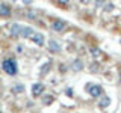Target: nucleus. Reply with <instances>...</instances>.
<instances>
[{
	"label": "nucleus",
	"instance_id": "nucleus-1",
	"mask_svg": "<svg viewBox=\"0 0 121 113\" xmlns=\"http://www.w3.org/2000/svg\"><path fill=\"white\" fill-rule=\"evenodd\" d=\"M2 68H3V71H5L6 74H9V75H15V74H17V63H15L12 59L3 60Z\"/></svg>",
	"mask_w": 121,
	"mask_h": 113
},
{
	"label": "nucleus",
	"instance_id": "nucleus-2",
	"mask_svg": "<svg viewBox=\"0 0 121 113\" xmlns=\"http://www.w3.org/2000/svg\"><path fill=\"white\" fill-rule=\"evenodd\" d=\"M88 92H89V95H91V97L97 98V97H100L101 93H103V89H101L98 85H91L89 88H88Z\"/></svg>",
	"mask_w": 121,
	"mask_h": 113
},
{
	"label": "nucleus",
	"instance_id": "nucleus-3",
	"mask_svg": "<svg viewBox=\"0 0 121 113\" xmlns=\"http://www.w3.org/2000/svg\"><path fill=\"white\" fill-rule=\"evenodd\" d=\"M30 39L33 41V42H35L36 45H44V35L43 33H39V32H33V35L30 36Z\"/></svg>",
	"mask_w": 121,
	"mask_h": 113
},
{
	"label": "nucleus",
	"instance_id": "nucleus-4",
	"mask_svg": "<svg viewBox=\"0 0 121 113\" xmlns=\"http://www.w3.org/2000/svg\"><path fill=\"white\" fill-rule=\"evenodd\" d=\"M65 21H62V20H55L52 23V29L55 30V32H62L64 29H65Z\"/></svg>",
	"mask_w": 121,
	"mask_h": 113
},
{
	"label": "nucleus",
	"instance_id": "nucleus-5",
	"mask_svg": "<svg viewBox=\"0 0 121 113\" xmlns=\"http://www.w3.org/2000/svg\"><path fill=\"white\" fill-rule=\"evenodd\" d=\"M44 90V85H41V83H35V85L32 86V93L33 97H38L41 92Z\"/></svg>",
	"mask_w": 121,
	"mask_h": 113
},
{
	"label": "nucleus",
	"instance_id": "nucleus-6",
	"mask_svg": "<svg viewBox=\"0 0 121 113\" xmlns=\"http://www.w3.org/2000/svg\"><path fill=\"white\" fill-rule=\"evenodd\" d=\"M48 51L50 53H59L60 51V45L56 41H50L48 42Z\"/></svg>",
	"mask_w": 121,
	"mask_h": 113
},
{
	"label": "nucleus",
	"instance_id": "nucleus-7",
	"mask_svg": "<svg viewBox=\"0 0 121 113\" xmlns=\"http://www.w3.org/2000/svg\"><path fill=\"white\" fill-rule=\"evenodd\" d=\"M9 15H11V8L8 5H0V17L8 18Z\"/></svg>",
	"mask_w": 121,
	"mask_h": 113
},
{
	"label": "nucleus",
	"instance_id": "nucleus-8",
	"mask_svg": "<svg viewBox=\"0 0 121 113\" xmlns=\"http://www.w3.org/2000/svg\"><path fill=\"white\" fill-rule=\"evenodd\" d=\"M32 35H33V29L32 27H21V32H20L21 38H30Z\"/></svg>",
	"mask_w": 121,
	"mask_h": 113
},
{
	"label": "nucleus",
	"instance_id": "nucleus-9",
	"mask_svg": "<svg viewBox=\"0 0 121 113\" xmlns=\"http://www.w3.org/2000/svg\"><path fill=\"white\" fill-rule=\"evenodd\" d=\"M20 32H21V26L20 24H12L11 26V35L12 36H20Z\"/></svg>",
	"mask_w": 121,
	"mask_h": 113
},
{
	"label": "nucleus",
	"instance_id": "nucleus-10",
	"mask_svg": "<svg viewBox=\"0 0 121 113\" xmlns=\"http://www.w3.org/2000/svg\"><path fill=\"white\" fill-rule=\"evenodd\" d=\"M109 104H111V98H109V97H101L100 101H98V105H100L101 109H106Z\"/></svg>",
	"mask_w": 121,
	"mask_h": 113
},
{
	"label": "nucleus",
	"instance_id": "nucleus-11",
	"mask_svg": "<svg viewBox=\"0 0 121 113\" xmlns=\"http://www.w3.org/2000/svg\"><path fill=\"white\" fill-rule=\"evenodd\" d=\"M82 68H83V63L80 62V60H76V62L73 63V69L74 71H80Z\"/></svg>",
	"mask_w": 121,
	"mask_h": 113
},
{
	"label": "nucleus",
	"instance_id": "nucleus-12",
	"mask_svg": "<svg viewBox=\"0 0 121 113\" xmlns=\"http://www.w3.org/2000/svg\"><path fill=\"white\" fill-rule=\"evenodd\" d=\"M89 51H91V54H92L94 57H100V56H101V51L98 50V48H91Z\"/></svg>",
	"mask_w": 121,
	"mask_h": 113
},
{
	"label": "nucleus",
	"instance_id": "nucleus-13",
	"mask_svg": "<svg viewBox=\"0 0 121 113\" xmlns=\"http://www.w3.org/2000/svg\"><path fill=\"white\" fill-rule=\"evenodd\" d=\"M27 17L32 18V20H36V18H38V14L33 12V11H27Z\"/></svg>",
	"mask_w": 121,
	"mask_h": 113
},
{
	"label": "nucleus",
	"instance_id": "nucleus-14",
	"mask_svg": "<svg viewBox=\"0 0 121 113\" xmlns=\"http://www.w3.org/2000/svg\"><path fill=\"white\" fill-rule=\"evenodd\" d=\"M12 90H14V92H17V93H20V92H23V90H24V88H23V86H15Z\"/></svg>",
	"mask_w": 121,
	"mask_h": 113
},
{
	"label": "nucleus",
	"instance_id": "nucleus-15",
	"mask_svg": "<svg viewBox=\"0 0 121 113\" xmlns=\"http://www.w3.org/2000/svg\"><path fill=\"white\" fill-rule=\"evenodd\" d=\"M53 103V97H45L44 98V104H50Z\"/></svg>",
	"mask_w": 121,
	"mask_h": 113
},
{
	"label": "nucleus",
	"instance_id": "nucleus-16",
	"mask_svg": "<svg viewBox=\"0 0 121 113\" xmlns=\"http://www.w3.org/2000/svg\"><path fill=\"white\" fill-rule=\"evenodd\" d=\"M112 9H113V5H112V3L106 5V8H104V11H108V12H109V11H112Z\"/></svg>",
	"mask_w": 121,
	"mask_h": 113
},
{
	"label": "nucleus",
	"instance_id": "nucleus-17",
	"mask_svg": "<svg viewBox=\"0 0 121 113\" xmlns=\"http://www.w3.org/2000/svg\"><path fill=\"white\" fill-rule=\"evenodd\" d=\"M80 3H83V5H88L89 0H80Z\"/></svg>",
	"mask_w": 121,
	"mask_h": 113
},
{
	"label": "nucleus",
	"instance_id": "nucleus-18",
	"mask_svg": "<svg viewBox=\"0 0 121 113\" xmlns=\"http://www.w3.org/2000/svg\"><path fill=\"white\" fill-rule=\"evenodd\" d=\"M101 3H103V0H97V8H98V6H100V5H101Z\"/></svg>",
	"mask_w": 121,
	"mask_h": 113
},
{
	"label": "nucleus",
	"instance_id": "nucleus-19",
	"mask_svg": "<svg viewBox=\"0 0 121 113\" xmlns=\"http://www.w3.org/2000/svg\"><path fill=\"white\" fill-rule=\"evenodd\" d=\"M59 2H60V3H68L70 0H59Z\"/></svg>",
	"mask_w": 121,
	"mask_h": 113
}]
</instances>
